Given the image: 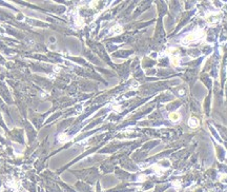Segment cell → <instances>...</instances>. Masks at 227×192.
Returning a JSON list of instances; mask_svg holds the SVG:
<instances>
[{
	"instance_id": "1",
	"label": "cell",
	"mask_w": 227,
	"mask_h": 192,
	"mask_svg": "<svg viewBox=\"0 0 227 192\" xmlns=\"http://www.w3.org/2000/svg\"><path fill=\"white\" fill-rule=\"evenodd\" d=\"M204 36V32L203 31H198V32H195V33H190V34L186 35L184 38L182 39V43L184 45H187L191 42L196 41L197 39H201L203 38Z\"/></svg>"
},
{
	"instance_id": "2",
	"label": "cell",
	"mask_w": 227,
	"mask_h": 192,
	"mask_svg": "<svg viewBox=\"0 0 227 192\" xmlns=\"http://www.w3.org/2000/svg\"><path fill=\"white\" fill-rule=\"evenodd\" d=\"M188 125L191 127V128H197L199 126V120L196 118V117H191L188 120Z\"/></svg>"
},
{
	"instance_id": "4",
	"label": "cell",
	"mask_w": 227,
	"mask_h": 192,
	"mask_svg": "<svg viewBox=\"0 0 227 192\" xmlns=\"http://www.w3.org/2000/svg\"><path fill=\"white\" fill-rule=\"evenodd\" d=\"M75 23L77 26H82V24H83V19L80 18V17H77L75 20Z\"/></svg>"
},
{
	"instance_id": "5",
	"label": "cell",
	"mask_w": 227,
	"mask_h": 192,
	"mask_svg": "<svg viewBox=\"0 0 227 192\" xmlns=\"http://www.w3.org/2000/svg\"><path fill=\"white\" fill-rule=\"evenodd\" d=\"M112 31L116 32L118 34V33H121V32H122V28H121L120 26H116L115 28H112Z\"/></svg>"
},
{
	"instance_id": "6",
	"label": "cell",
	"mask_w": 227,
	"mask_h": 192,
	"mask_svg": "<svg viewBox=\"0 0 227 192\" xmlns=\"http://www.w3.org/2000/svg\"><path fill=\"white\" fill-rule=\"evenodd\" d=\"M59 140H61V142H66V140H68V137L66 136L65 134H61L60 136H59Z\"/></svg>"
},
{
	"instance_id": "3",
	"label": "cell",
	"mask_w": 227,
	"mask_h": 192,
	"mask_svg": "<svg viewBox=\"0 0 227 192\" xmlns=\"http://www.w3.org/2000/svg\"><path fill=\"white\" fill-rule=\"evenodd\" d=\"M169 119L174 121V123H177V121L180 120V115H179L178 113H170L169 114Z\"/></svg>"
}]
</instances>
